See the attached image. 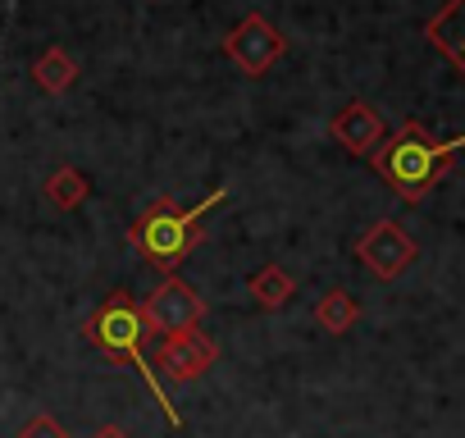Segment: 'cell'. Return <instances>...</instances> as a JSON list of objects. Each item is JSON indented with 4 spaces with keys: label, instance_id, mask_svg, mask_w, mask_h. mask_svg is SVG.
Here are the masks:
<instances>
[{
    "label": "cell",
    "instance_id": "obj_1",
    "mask_svg": "<svg viewBox=\"0 0 465 438\" xmlns=\"http://www.w3.org/2000/svg\"><path fill=\"white\" fill-rule=\"evenodd\" d=\"M223 187H214L205 201H196V205H178L173 196H155L137 219H133V229H128V243H133V252L146 261V265H155L164 279L205 243V214L214 210V205H223Z\"/></svg>",
    "mask_w": 465,
    "mask_h": 438
},
{
    "label": "cell",
    "instance_id": "obj_2",
    "mask_svg": "<svg viewBox=\"0 0 465 438\" xmlns=\"http://www.w3.org/2000/svg\"><path fill=\"white\" fill-rule=\"evenodd\" d=\"M465 146V133L460 137H433L424 124L406 119L397 133L383 137V146L370 155L374 160V174L401 196V201H424L433 192V183L447 174L451 155Z\"/></svg>",
    "mask_w": 465,
    "mask_h": 438
},
{
    "label": "cell",
    "instance_id": "obj_3",
    "mask_svg": "<svg viewBox=\"0 0 465 438\" xmlns=\"http://www.w3.org/2000/svg\"><path fill=\"white\" fill-rule=\"evenodd\" d=\"M142 333H146V320H142V306H137L128 293H110V297L101 302V311L83 324V338H87V343H96L105 356L128 361V365L146 379L151 397H155V402H160V411H164V420H169L173 429H183V415L173 411V402H169L164 383L155 379V365H151V361H146V352H142Z\"/></svg>",
    "mask_w": 465,
    "mask_h": 438
},
{
    "label": "cell",
    "instance_id": "obj_4",
    "mask_svg": "<svg viewBox=\"0 0 465 438\" xmlns=\"http://www.w3.org/2000/svg\"><path fill=\"white\" fill-rule=\"evenodd\" d=\"M415 256H420V247H415V238L401 229V224H392V219H379L374 229H365L361 238H356V261L374 274V279H397V274H406L411 265H415Z\"/></svg>",
    "mask_w": 465,
    "mask_h": 438
},
{
    "label": "cell",
    "instance_id": "obj_5",
    "mask_svg": "<svg viewBox=\"0 0 465 438\" xmlns=\"http://www.w3.org/2000/svg\"><path fill=\"white\" fill-rule=\"evenodd\" d=\"M201 315H205V302H201V293L192 288V284H183L178 274H169L151 297H146V306H142V320H146V329H155L160 338H169V333H187V329H196L201 324Z\"/></svg>",
    "mask_w": 465,
    "mask_h": 438
},
{
    "label": "cell",
    "instance_id": "obj_6",
    "mask_svg": "<svg viewBox=\"0 0 465 438\" xmlns=\"http://www.w3.org/2000/svg\"><path fill=\"white\" fill-rule=\"evenodd\" d=\"M223 55L238 65L247 78H261V74H270V65L283 55V33H279L265 15H247L238 28L223 37Z\"/></svg>",
    "mask_w": 465,
    "mask_h": 438
},
{
    "label": "cell",
    "instance_id": "obj_7",
    "mask_svg": "<svg viewBox=\"0 0 465 438\" xmlns=\"http://www.w3.org/2000/svg\"><path fill=\"white\" fill-rule=\"evenodd\" d=\"M219 361V347L214 338H205L201 329H187V333H169L160 338V352H155V365L178 379V383H196L201 374H210V365Z\"/></svg>",
    "mask_w": 465,
    "mask_h": 438
},
{
    "label": "cell",
    "instance_id": "obj_8",
    "mask_svg": "<svg viewBox=\"0 0 465 438\" xmlns=\"http://www.w3.org/2000/svg\"><path fill=\"white\" fill-rule=\"evenodd\" d=\"M329 133H333V142L347 146L351 155H374V151L383 146V137H388V124H383V114H379L370 101H347V105L333 114Z\"/></svg>",
    "mask_w": 465,
    "mask_h": 438
},
{
    "label": "cell",
    "instance_id": "obj_9",
    "mask_svg": "<svg viewBox=\"0 0 465 438\" xmlns=\"http://www.w3.org/2000/svg\"><path fill=\"white\" fill-rule=\"evenodd\" d=\"M424 37L460 69V78H465V0H447V5L424 24Z\"/></svg>",
    "mask_w": 465,
    "mask_h": 438
},
{
    "label": "cell",
    "instance_id": "obj_10",
    "mask_svg": "<svg viewBox=\"0 0 465 438\" xmlns=\"http://www.w3.org/2000/svg\"><path fill=\"white\" fill-rule=\"evenodd\" d=\"M33 83L51 96H64L74 83H78V60L64 51V46H46L37 60H33Z\"/></svg>",
    "mask_w": 465,
    "mask_h": 438
},
{
    "label": "cell",
    "instance_id": "obj_11",
    "mask_svg": "<svg viewBox=\"0 0 465 438\" xmlns=\"http://www.w3.org/2000/svg\"><path fill=\"white\" fill-rule=\"evenodd\" d=\"M42 192H46V201H51L55 210H74V205H83V201L92 196V183H87L83 169L64 164V169H51V174H46Z\"/></svg>",
    "mask_w": 465,
    "mask_h": 438
},
{
    "label": "cell",
    "instance_id": "obj_12",
    "mask_svg": "<svg viewBox=\"0 0 465 438\" xmlns=\"http://www.w3.org/2000/svg\"><path fill=\"white\" fill-rule=\"evenodd\" d=\"M356 320H361V306H356V297H351L347 288H329V293L315 302V324H320L324 333H347Z\"/></svg>",
    "mask_w": 465,
    "mask_h": 438
},
{
    "label": "cell",
    "instance_id": "obj_13",
    "mask_svg": "<svg viewBox=\"0 0 465 438\" xmlns=\"http://www.w3.org/2000/svg\"><path fill=\"white\" fill-rule=\"evenodd\" d=\"M292 293H297V284H292V274L283 265H265V270L252 274V297H256L261 311H279Z\"/></svg>",
    "mask_w": 465,
    "mask_h": 438
},
{
    "label": "cell",
    "instance_id": "obj_14",
    "mask_svg": "<svg viewBox=\"0 0 465 438\" xmlns=\"http://www.w3.org/2000/svg\"><path fill=\"white\" fill-rule=\"evenodd\" d=\"M19 438H69V429H64L51 411H37V415L19 429Z\"/></svg>",
    "mask_w": 465,
    "mask_h": 438
},
{
    "label": "cell",
    "instance_id": "obj_15",
    "mask_svg": "<svg viewBox=\"0 0 465 438\" xmlns=\"http://www.w3.org/2000/svg\"><path fill=\"white\" fill-rule=\"evenodd\" d=\"M92 438H128V429H119V424H101Z\"/></svg>",
    "mask_w": 465,
    "mask_h": 438
}]
</instances>
